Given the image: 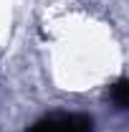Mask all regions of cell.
Returning <instances> with one entry per match:
<instances>
[{
	"label": "cell",
	"instance_id": "obj_1",
	"mask_svg": "<svg viewBox=\"0 0 129 132\" xmlns=\"http://www.w3.org/2000/svg\"><path fill=\"white\" fill-rule=\"evenodd\" d=\"M31 132H94V122L84 114H51L38 119Z\"/></svg>",
	"mask_w": 129,
	"mask_h": 132
},
{
	"label": "cell",
	"instance_id": "obj_2",
	"mask_svg": "<svg viewBox=\"0 0 129 132\" xmlns=\"http://www.w3.org/2000/svg\"><path fill=\"white\" fill-rule=\"evenodd\" d=\"M112 97H114V102H116V107H119V109H124V107H127V79H119V81L114 84Z\"/></svg>",
	"mask_w": 129,
	"mask_h": 132
}]
</instances>
